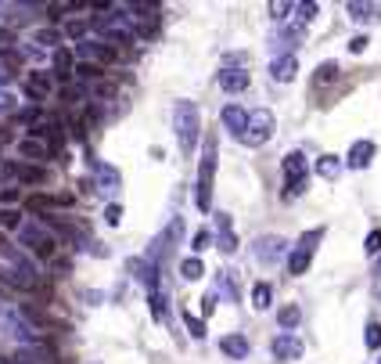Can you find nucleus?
Segmentation results:
<instances>
[{
    "mask_svg": "<svg viewBox=\"0 0 381 364\" xmlns=\"http://www.w3.org/2000/svg\"><path fill=\"white\" fill-rule=\"evenodd\" d=\"M0 275L18 289H37V282H40L37 263L29 260V253L22 246H11V238L4 231H0Z\"/></svg>",
    "mask_w": 381,
    "mask_h": 364,
    "instance_id": "f257e3e1",
    "label": "nucleus"
},
{
    "mask_svg": "<svg viewBox=\"0 0 381 364\" xmlns=\"http://www.w3.org/2000/svg\"><path fill=\"white\" fill-rule=\"evenodd\" d=\"M173 130H176V144L183 156H190L202 137V112L195 101H176L173 105Z\"/></svg>",
    "mask_w": 381,
    "mask_h": 364,
    "instance_id": "f03ea898",
    "label": "nucleus"
},
{
    "mask_svg": "<svg viewBox=\"0 0 381 364\" xmlns=\"http://www.w3.org/2000/svg\"><path fill=\"white\" fill-rule=\"evenodd\" d=\"M18 246H25L29 253H37L40 260H54V253H58V238L47 231V224L44 220H37V217H25L22 224H18Z\"/></svg>",
    "mask_w": 381,
    "mask_h": 364,
    "instance_id": "7ed1b4c3",
    "label": "nucleus"
},
{
    "mask_svg": "<svg viewBox=\"0 0 381 364\" xmlns=\"http://www.w3.org/2000/svg\"><path fill=\"white\" fill-rule=\"evenodd\" d=\"M212 177H216V141L209 137L205 148H202V166H198V192H195V202L202 213L212 209Z\"/></svg>",
    "mask_w": 381,
    "mask_h": 364,
    "instance_id": "20e7f679",
    "label": "nucleus"
},
{
    "mask_svg": "<svg viewBox=\"0 0 381 364\" xmlns=\"http://www.w3.org/2000/svg\"><path fill=\"white\" fill-rule=\"evenodd\" d=\"M270 137H273V115H270L266 108H256V112H248L245 134H241L238 141H241V144H248V148H263Z\"/></svg>",
    "mask_w": 381,
    "mask_h": 364,
    "instance_id": "39448f33",
    "label": "nucleus"
},
{
    "mask_svg": "<svg viewBox=\"0 0 381 364\" xmlns=\"http://www.w3.org/2000/svg\"><path fill=\"white\" fill-rule=\"evenodd\" d=\"M0 328H4V336L15 339L18 346H37V328L29 325L15 307H4V310H0Z\"/></svg>",
    "mask_w": 381,
    "mask_h": 364,
    "instance_id": "423d86ee",
    "label": "nucleus"
},
{
    "mask_svg": "<svg viewBox=\"0 0 381 364\" xmlns=\"http://www.w3.org/2000/svg\"><path fill=\"white\" fill-rule=\"evenodd\" d=\"M72 58L76 62H86V65H105V62H115V47L98 40V37H86V40L72 44Z\"/></svg>",
    "mask_w": 381,
    "mask_h": 364,
    "instance_id": "0eeeda50",
    "label": "nucleus"
},
{
    "mask_svg": "<svg viewBox=\"0 0 381 364\" xmlns=\"http://www.w3.org/2000/svg\"><path fill=\"white\" fill-rule=\"evenodd\" d=\"M302 37H306V29L295 25V22L273 29V37H270V54H273V58H288V54L302 44Z\"/></svg>",
    "mask_w": 381,
    "mask_h": 364,
    "instance_id": "6e6552de",
    "label": "nucleus"
},
{
    "mask_svg": "<svg viewBox=\"0 0 381 364\" xmlns=\"http://www.w3.org/2000/svg\"><path fill=\"white\" fill-rule=\"evenodd\" d=\"M180 234H183V220H173V224H169L162 234L155 238V246H151V256H148V260H151L155 267H158V263H166V260L173 256V249H176ZM158 270H162V267H158Z\"/></svg>",
    "mask_w": 381,
    "mask_h": 364,
    "instance_id": "1a4fd4ad",
    "label": "nucleus"
},
{
    "mask_svg": "<svg viewBox=\"0 0 381 364\" xmlns=\"http://www.w3.org/2000/svg\"><path fill=\"white\" fill-rule=\"evenodd\" d=\"M252 253H256V260H259L263 267H277V260L288 253V241H284L280 234H263V238H256Z\"/></svg>",
    "mask_w": 381,
    "mask_h": 364,
    "instance_id": "9d476101",
    "label": "nucleus"
},
{
    "mask_svg": "<svg viewBox=\"0 0 381 364\" xmlns=\"http://www.w3.org/2000/svg\"><path fill=\"white\" fill-rule=\"evenodd\" d=\"M270 353L277 360H299L306 353V343L295 336V332H277V339L270 343Z\"/></svg>",
    "mask_w": 381,
    "mask_h": 364,
    "instance_id": "9b49d317",
    "label": "nucleus"
},
{
    "mask_svg": "<svg viewBox=\"0 0 381 364\" xmlns=\"http://www.w3.org/2000/svg\"><path fill=\"white\" fill-rule=\"evenodd\" d=\"M216 83H219V90H227V94H241V90H248V83H252V73L248 69H219Z\"/></svg>",
    "mask_w": 381,
    "mask_h": 364,
    "instance_id": "f8f14e48",
    "label": "nucleus"
},
{
    "mask_svg": "<svg viewBox=\"0 0 381 364\" xmlns=\"http://www.w3.org/2000/svg\"><path fill=\"white\" fill-rule=\"evenodd\" d=\"M374 141H356L353 148H349V156H345V166L349 170H367L374 163Z\"/></svg>",
    "mask_w": 381,
    "mask_h": 364,
    "instance_id": "ddd939ff",
    "label": "nucleus"
},
{
    "mask_svg": "<svg viewBox=\"0 0 381 364\" xmlns=\"http://www.w3.org/2000/svg\"><path fill=\"white\" fill-rule=\"evenodd\" d=\"M270 76H273V83H292V80L299 76L295 54H288V58H273V62H270Z\"/></svg>",
    "mask_w": 381,
    "mask_h": 364,
    "instance_id": "4468645a",
    "label": "nucleus"
},
{
    "mask_svg": "<svg viewBox=\"0 0 381 364\" xmlns=\"http://www.w3.org/2000/svg\"><path fill=\"white\" fill-rule=\"evenodd\" d=\"M280 170H284V177H288V180L309 177V170H306V151H288L284 163H280Z\"/></svg>",
    "mask_w": 381,
    "mask_h": 364,
    "instance_id": "2eb2a0df",
    "label": "nucleus"
},
{
    "mask_svg": "<svg viewBox=\"0 0 381 364\" xmlns=\"http://www.w3.org/2000/svg\"><path fill=\"white\" fill-rule=\"evenodd\" d=\"M219 350H224L231 360H245L252 346H248V339H245V336H238V332H234V336H224V339H219Z\"/></svg>",
    "mask_w": 381,
    "mask_h": 364,
    "instance_id": "dca6fc26",
    "label": "nucleus"
},
{
    "mask_svg": "<svg viewBox=\"0 0 381 364\" xmlns=\"http://www.w3.org/2000/svg\"><path fill=\"white\" fill-rule=\"evenodd\" d=\"M245 123H248V112H245L241 105H227V108H224V127H227L234 137L245 134Z\"/></svg>",
    "mask_w": 381,
    "mask_h": 364,
    "instance_id": "f3484780",
    "label": "nucleus"
},
{
    "mask_svg": "<svg viewBox=\"0 0 381 364\" xmlns=\"http://www.w3.org/2000/svg\"><path fill=\"white\" fill-rule=\"evenodd\" d=\"M122 188V177L115 166H98V192L101 195H115Z\"/></svg>",
    "mask_w": 381,
    "mask_h": 364,
    "instance_id": "a211bd4d",
    "label": "nucleus"
},
{
    "mask_svg": "<svg viewBox=\"0 0 381 364\" xmlns=\"http://www.w3.org/2000/svg\"><path fill=\"white\" fill-rule=\"evenodd\" d=\"M25 90H29L33 98H47L51 90H54V80H51L47 73H29V76H25Z\"/></svg>",
    "mask_w": 381,
    "mask_h": 364,
    "instance_id": "6ab92c4d",
    "label": "nucleus"
},
{
    "mask_svg": "<svg viewBox=\"0 0 381 364\" xmlns=\"http://www.w3.org/2000/svg\"><path fill=\"white\" fill-rule=\"evenodd\" d=\"M349 18L353 22H381V4H360V0H353L349 4Z\"/></svg>",
    "mask_w": 381,
    "mask_h": 364,
    "instance_id": "aec40b11",
    "label": "nucleus"
},
{
    "mask_svg": "<svg viewBox=\"0 0 381 364\" xmlns=\"http://www.w3.org/2000/svg\"><path fill=\"white\" fill-rule=\"evenodd\" d=\"M324 241V227H309L302 238H299V246L292 249V253H302V256H313L316 253V246Z\"/></svg>",
    "mask_w": 381,
    "mask_h": 364,
    "instance_id": "412c9836",
    "label": "nucleus"
},
{
    "mask_svg": "<svg viewBox=\"0 0 381 364\" xmlns=\"http://www.w3.org/2000/svg\"><path fill=\"white\" fill-rule=\"evenodd\" d=\"M299 321H302V307H299V303H288V307L277 310V325H280L284 332H295Z\"/></svg>",
    "mask_w": 381,
    "mask_h": 364,
    "instance_id": "4be33fe9",
    "label": "nucleus"
},
{
    "mask_svg": "<svg viewBox=\"0 0 381 364\" xmlns=\"http://www.w3.org/2000/svg\"><path fill=\"white\" fill-rule=\"evenodd\" d=\"M342 156H321L316 159V173H321L324 180H338V173H342Z\"/></svg>",
    "mask_w": 381,
    "mask_h": 364,
    "instance_id": "5701e85b",
    "label": "nucleus"
},
{
    "mask_svg": "<svg viewBox=\"0 0 381 364\" xmlns=\"http://www.w3.org/2000/svg\"><path fill=\"white\" fill-rule=\"evenodd\" d=\"M11 364H51V357L44 350H33V346H18L15 357H11Z\"/></svg>",
    "mask_w": 381,
    "mask_h": 364,
    "instance_id": "b1692460",
    "label": "nucleus"
},
{
    "mask_svg": "<svg viewBox=\"0 0 381 364\" xmlns=\"http://www.w3.org/2000/svg\"><path fill=\"white\" fill-rule=\"evenodd\" d=\"M18 156L22 159H47V141H33V137L18 141Z\"/></svg>",
    "mask_w": 381,
    "mask_h": 364,
    "instance_id": "393cba45",
    "label": "nucleus"
},
{
    "mask_svg": "<svg viewBox=\"0 0 381 364\" xmlns=\"http://www.w3.org/2000/svg\"><path fill=\"white\" fill-rule=\"evenodd\" d=\"M205 275V263L198 260V256H187V260H180V278L183 282H198Z\"/></svg>",
    "mask_w": 381,
    "mask_h": 364,
    "instance_id": "a878e982",
    "label": "nucleus"
},
{
    "mask_svg": "<svg viewBox=\"0 0 381 364\" xmlns=\"http://www.w3.org/2000/svg\"><path fill=\"white\" fill-rule=\"evenodd\" d=\"M270 303H273V289H270L266 282H256V285H252V307H256V310H266Z\"/></svg>",
    "mask_w": 381,
    "mask_h": 364,
    "instance_id": "bb28decb",
    "label": "nucleus"
},
{
    "mask_svg": "<svg viewBox=\"0 0 381 364\" xmlns=\"http://www.w3.org/2000/svg\"><path fill=\"white\" fill-rule=\"evenodd\" d=\"M72 69H76V65H72V51H61V47H58V51H54V73H58L61 80H69Z\"/></svg>",
    "mask_w": 381,
    "mask_h": 364,
    "instance_id": "cd10ccee",
    "label": "nucleus"
},
{
    "mask_svg": "<svg viewBox=\"0 0 381 364\" xmlns=\"http://www.w3.org/2000/svg\"><path fill=\"white\" fill-rule=\"evenodd\" d=\"M316 11H321V4H316V0H306V4H295V25H309L313 18H316Z\"/></svg>",
    "mask_w": 381,
    "mask_h": 364,
    "instance_id": "c85d7f7f",
    "label": "nucleus"
},
{
    "mask_svg": "<svg viewBox=\"0 0 381 364\" xmlns=\"http://www.w3.org/2000/svg\"><path fill=\"white\" fill-rule=\"evenodd\" d=\"M8 173L25 180V184H40V180H44V170H37V166H8Z\"/></svg>",
    "mask_w": 381,
    "mask_h": 364,
    "instance_id": "c756f323",
    "label": "nucleus"
},
{
    "mask_svg": "<svg viewBox=\"0 0 381 364\" xmlns=\"http://www.w3.org/2000/svg\"><path fill=\"white\" fill-rule=\"evenodd\" d=\"M216 249L227 253V256L238 253V234H234V227H231V231H216Z\"/></svg>",
    "mask_w": 381,
    "mask_h": 364,
    "instance_id": "7c9ffc66",
    "label": "nucleus"
},
{
    "mask_svg": "<svg viewBox=\"0 0 381 364\" xmlns=\"http://www.w3.org/2000/svg\"><path fill=\"white\" fill-rule=\"evenodd\" d=\"M338 73H342L338 62H321V65H316V76H313V80H316V87H324V83L338 80Z\"/></svg>",
    "mask_w": 381,
    "mask_h": 364,
    "instance_id": "2f4dec72",
    "label": "nucleus"
},
{
    "mask_svg": "<svg viewBox=\"0 0 381 364\" xmlns=\"http://www.w3.org/2000/svg\"><path fill=\"white\" fill-rule=\"evenodd\" d=\"M148 303H151V318L155 321H166V296L155 289V292H148Z\"/></svg>",
    "mask_w": 381,
    "mask_h": 364,
    "instance_id": "473e14b6",
    "label": "nucleus"
},
{
    "mask_svg": "<svg viewBox=\"0 0 381 364\" xmlns=\"http://www.w3.org/2000/svg\"><path fill=\"white\" fill-rule=\"evenodd\" d=\"M33 44H40V47H58V44H61V33H58V29H37V33H33Z\"/></svg>",
    "mask_w": 381,
    "mask_h": 364,
    "instance_id": "72a5a7b5",
    "label": "nucleus"
},
{
    "mask_svg": "<svg viewBox=\"0 0 381 364\" xmlns=\"http://www.w3.org/2000/svg\"><path fill=\"white\" fill-rule=\"evenodd\" d=\"M183 325H187V332H190V339H205V321L202 318H195V314H183Z\"/></svg>",
    "mask_w": 381,
    "mask_h": 364,
    "instance_id": "f704fd0d",
    "label": "nucleus"
},
{
    "mask_svg": "<svg viewBox=\"0 0 381 364\" xmlns=\"http://www.w3.org/2000/svg\"><path fill=\"white\" fill-rule=\"evenodd\" d=\"M306 188H309V177H299V180H288V188H284V199H299V195H306Z\"/></svg>",
    "mask_w": 381,
    "mask_h": 364,
    "instance_id": "c9c22d12",
    "label": "nucleus"
},
{
    "mask_svg": "<svg viewBox=\"0 0 381 364\" xmlns=\"http://www.w3.org/2000/svg\"><path fill=\"white\" fill-rule=\"evenodd\" d=\"M86 29H90V22H83V18H72L69 25H65V33L79 44V40H86Z\"/></svg>",
    "mask_w": 381,
    "mask_h": 364,
    "instance_id": "e433bc0d",
    "label": "nucleus"
},
{
    "mask_svg": "<svg viewBox=\"0 0 381 364\" xmlns=\"http://www.w3.org/2000/svg\"><path fill=\"white\" fill-rule=\"evenodd\" d=\"M288 11H295V4L292 0H280V4H270V15H273V22H288Z\"/></svg>",
    "mask_w": 381,
    "mask_h": 364,
    "instance_id": "4c0bfd02",
    "label": "nucleus"
},
{
    "mask_svg": "<svg viewBox=\"0 0 381 364\" xmlns=\"http://www.w3.org/2000/svg\"><path fill=\"white\" fill-rule=\"evenodd\" d=\"M209 246H212V234H209V231H198L195 238H190V253H195V256H198V253H205Z\"/></svg>",
    "mask_w": 381,
    "mask_h": 364,
    "instance_id": "58836bf2",
    "label": "nucleus"
},
{
    "mask_svg": "<svg viewBox=\"0 0 381 364\" xmlns=\"http://www.w3.org/2000/svg\"><path fill=\"white\" fill-rule=\"evenodd\" d=\"M72 76H79V80H98V76H105V73H101L98 65H86V62H76Z\"/></svg>",
    "mask_w": 381,
    "mask_h": 364,
    "instance_id": "ea45409f",
    "label": "nucleus"
},
{
    "mask_svg": "<svg viewBox=\"0 0 381 364\" xmlns=\"http://www.w3.org/2000/svg\"><path fill=\"white\" fill-rule=\"evenodd\" d=\"M119 220H122V206L119 202H108L105 206V224L108 227H119Z\"/></svg>",
    "mask_w": 381,
    "mask_h": 364,
    "instance_id": "a19ab883",
    "label": "nucleus"
},
{
    "mask_svg": "<svg viewBox=\"0 0 381 364\" xmlns=\"http://www.w3.org/2000/svg\"><path fill=\"white\" fill-rule=\"evenodd\" d=\"M363 339H367V350H377V346H381V325H377V321L367 325V336H363Z\"/></svg>",
    "mask_w": 381,
    "mask_h": 364,
    "instance_id": "79ce46f5",
    "label": "nucleus"
},
{
    "mask_svg": "<svg viewBox=\"0 0 381 364\" xmlns=\"http://www.w3.org/2000/svg\"><path fill=\"white\" fill-rule=\"evenodd\" d=\"M216 299H219V292H216V289H212V292H205V296H202V314H205V318H209V314H212V310H216Z\"/></svg>",
    "mask_w": 381,
    "mask_h": 364,
    "instance_id": "37998d69",
    "label": "nucleus"
},
{
    "mask_svg": "<svg viewBox=\"0 0 381 364\" xmlns=\"http://www.w3.org/2000/svg\"><path fill=\"white\" fill-rule=\"evenodd\" d=\"M0 224L18 231V224H22V220H18V213H15V209H0Z\"/></svg>",
    "mask_w": 381,
    "mask_h": 364,
    "instance_id": "c03bdc74",
    "label": "nucleus"
},
{
    "mask_svg": "<svg viewBox=\"0 0 381 364\" xmlns=\"http://www.w3.org/2000/svg\"><path fill=\"white\" fill-rule=\"evenodd\" d=\"M363 249H367L370 256L381 253V231H370V234H367V246H363Z\"/></svg>",
    "mask_w": 381,
    "mask_h": 364,
    "instance_id": "a18cd8bd",
    "label": "nucleus"
},
{
    "mask_svg": "<svg viewBox=\"0 0 381 364\" xmlns=\"http://www.w3.org/2000/svg\"><path fill=\"white\" fill-rule=\"evenodd\" d=\"M367 44H370V40L360 33V37H353V40H349V51H353V54H363V51H367Z\"/></svg>",
    "mask_w": 381,
    "mask_h": 364,
    "instance_id": "49530a36",
    "label": "nucleus"
},
{
    "mask_svg": "<svg viewBox=\"0 0 381 364\" xmlns=\"http://www.w3.org/2000/svg\"><path fill=\"white\" fill-rule=\"evenodd\" d=\"M216 231H231V213H216Z\"/></svg>",
    "mask_w": 381,
    "mask_h": 364,
    "instance_id": "de8ad7c7",
    "label": "nucleus"
},
{
    "mask_svg": "<svg viewBox=\"0 0 381 364\" xmlns=\"http://www.w3.org/2000/svg\"><path fill=\"white\" fill-rule=\"evenodd\" d=\"M374 296H377V303H381V260H377V267H374Z\"/></svg>",
    "mask_w": 381,
    "mask_h": 364,
    "instance_id": "09e8293b",
    "label": "nucleus"
},
{
    "mask_svg": "<svg viewBox=\"0 0 381 364\" xmlns=\"http://www.w3.org/2000/svg\"><path fill=\"white\" fill-rule=\"evenodd\" d=\"M18 199H22V192H0V202H4V206H11Z\"/></svg>",
    "mask_w": 381,
    "mask_h": 364,
    "instance_id": "8fccbe9b",
    "label": "nucleus"
},
{
    "mask_svg": "<svg viewBox=\"0 0 381 364\" xmlns=\"http://www.w3.org/2000/svg\"><path fill=\"white\" fill-rule=\"evenodd\" d=\"M11 76H15V73H11L4 62H0V87H4V83H11Z\"/></svg>",
    "mask_w": 381,
    "mask_h": 364,
    "instance_id": "3c124183",
    "label": "nucleus"
}]
</instances>
